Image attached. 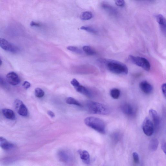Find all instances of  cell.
I'll return each mask as SVG.
<instances>
[{
    "mask_svg": "<svg viewBox=\"0 0 166 166\" xmlns=\"http://www.w3.org/2000/svg\"><path fill=\"white\" fill-rule=\"evenodd\" d=\"M97 62L105 66L107 69L113 73L118 75L128 74V67L120 61L112 59H99Z\"/></svg>",
    "mask_w": 166,
    "mask_h": 166,
    "instance_id": "1",
    "label": "cell"
},
{
    "mask_svg": "<svg viewBox=\"0 0 166 166\" xmlns=\"http://www.w3.org/2000/svg\"><path fill=\"white\" fill-rule=\"evenodd\" d=\"M85 125L89 127L102 134L106 133V125L104 121L100 118L95 117L86 118L84 121Z\"/></svg>",
    "mask_w": 166,
    "mask_h": 166,
    "instance_id": "2",
    "label": "cell"
},
{
    "mask_svg": "<svg viewBox=\"0 0 166 166\" xmlns=\"http://www.w3.org/2000/svg\"><path fill=\"white\" fill-rule=\"evenodd\" d=\"M87 109L90 113L100 115H107L110 110L107 106L102 103L89 101L86 104Z\"/></svg>",
    "mask_w": 166,
    "mask_h": 166,
    "instance_id": "3",
    "label": "cell"
},
{
    "mask_svg": "<svg viewBox=\"0 0 166 166\" xmlns=\"http://www.w3.org/2000/svg\"><path fill=\"white\" fill-rule=\"evenodd\" d=\"M129 59L137 66L141 67L144 70L149 71L150 70L151 65L147 59L141 57L129 55Z\"/></svg>",
    "mask_w": 166,
    "mask_h": 166,
    "instance_id": "4",
    "label": "cell"
},
{
    "mask_svg": "<svg viewBox=\"0 0 166 166\" xmlns=\"http://www.w3.org/2000/svg\"><path fill=\"white\" fill-rule=\"evenodd\" d=\"M71 83L77 92L82 93L89 98H91L93 96L92 92L85 87L81 85L76 79H73Z\"/></svg>",
    "mask_w": 166,
    "mask_h": 166,
    "instance_id": "5",
    "label": "cell"
},
{
    "mask_svg": "<svg viewBox=\"0 0 166 166\" xmlns=\"http://www.w3.org/2000/svg\"><path fill=\"white\" fill-rule=\"evenodd\" d=\"M0 47L5 51L13 53H17L19 51L17 46L2 38H0Z\"/></svg>",
    "mask_w": 166,
    "mask_h": 166,
    "instance_id": "6",
    "label": "cell"
},
{
    "mask_svg": "<svg viewBox=\"0 0 166 166\" xmlns=\"http://www.w3.org/2000/svg\"><path fill=\"white\" fill-rule=\"evenodd\" d=\"M142 129L144 134L147 136H150L153 134L155 129L152 121L149 118L146 117L144 119Z\"/></svg>",
    "mask_w": 166,
    "mask_h": 166,
    "instance_id": "7",
    "label": "cell"
},
{
    "mask_svg": "<svg viewBox=\"0 0 166 166\" xmlns=\"http://www.w3.org/2000/svg\"><path fill=\"white\" fill-rule=\"evenodd\" d=\"M14 104L18 114L23 117L27 116L28 113V109L22 101L16 99L14 101Z\"/></svg>",
    "mask_w": 166,
    "mask_h": 166,
    "instance_id": "8",
    "label": "cell"
},
{
    "mask_svg": "<svg viewBox=\"0 0 166 166\" xmlns=\"http://www.w3.org/2000/svg\"><path fill=\"white\" fill-rule=\"evenodd\" d=\"M121 108L123 112L128 116L132 117L135 114L134 108L130 104L125 103L122 104Z\"/></svg>",
    "mask_w": 166,
    "mask_h": 166,
    "instance_id": "9",
    "label": "cell"
},
{
    "mask_svg": "<svg viewBox=\"0 0 166 166\" xmlns=\"http://www.w3.org/2000/svg\"><path fill=\"white\" fill-rule=\"evenodd\" d=\"M7 82L11 85L13 86L19 84L20 79L18 76L14 72H11L7 74L6 75Z\"/></svg>",
    "mask_w": 166,
    "mask_h": 166,
    "instance_id": "10",
    "label": "cell"
},
{
    "mask_svg": "<svg viewBox=\"0 0 166 166\" xmlns=\"http://www.w3.org/2000/svg\"><path fill=\"white\" fill-rule=\"evenodd\" d=\"M139 87L141 90L146 94H150L153 91V87L150 83L143 81L140 83Z\"/></svg>",
    "mask_w": 166,
    "mask_h": 166,
    "instance_id": "11",
    "label": "cell"
},
{
    "mask_svg": "<svg viewBox=\"0 0 166 166\" xmlns=\"http://www.w3.org/2000/svg\"><path fill=\"white\" fill-rule=\"evenodd\" d=\"M149 114L152 119L154 129L157 128L160 123V119L157 112L153 109H151L149 111Z\"/></svg>",
    "mask_w": 166,
    "mask_h": 166,
    "instance_id": "12",
    "label": "cell"
},
{
    "mask_svg": "<svg viewBox=\"0 0 166 166\" xmlns=\"http://www.w3.org/2000/svg\"><path fill=\"white\" fill-rule=\"evenodd\" d=\"M13 144L8 141L3 137H0V147L5 150H8L12 148Z\"/></svg>",
    "mask_w": 166,
    "mask_h": 166,
    "instance_id": "13",
    "label": "cell"
},
{
    "mask_svg": "<svg viewBox=\"0 0 166 166\" xmlns=\"http://www.w3.org/2000/svg\"><path fill=\"white\" fill-rule=\"evenodd\" d=\"M156 18L157 23L160 25L162 31L165 34L166 23L165 18L162 14H158Z\"/></svg>",
    "mask_w": 166,
    "mask_h": 166,
    "instance_id": "14",
    "label": "cell"
},
{
    "mask_svg": "<svg viewBox=\"0 0 166 166\" xmlns=\"http://www.w3.org/2000/svg\"><path fill=\"white\" fill-rule=\"evenodd\" d=\"M78 152L80 154L81 158L84 163L86 164H89L90 163V156L87 151L79 150Z\"/></svg>",
    "mask_w": 166,
    "mask_h": 166,
    "instance_id": "15",
    "label": "cell"
},
{
    "mask_svg": "<svg viewBox=\"0 0 166 166\" xmlns=\"http://www.w3.org/2000/svg\"><path fill=\"white\" fill-rule=\"evenodd\" d=\"M2 113L7 118L11 120H14L16 119V115L14 112L11 109H2Z\"/></svg>",
    "mask_w": 166,
    "mask_h": 166,
    "instance_id": "16",
    "label": "cell"
},
{
    "mask_svg": "<svg viewBox=\"0 0 166 166\" xmlns=\"http://www.w3.org/2000/svg\"><path fill=\"white\" fill-rule=\"evenodd\" d=\"M67 151L62 150L59 151L58 153L59 157L61 161L64 162H67L70 159V156Z\"/></svg>",
    "mask_w": 166,
    "mask_h": 166,
    "instance_id": "17",
    "label": "cell"
},
{
    "mask_svg": "<svg viewBox=\"0 0 166 166\" xmlns=\"http://www.w3.org/2000/svg\"><path fill=\"white\" fill-rule=\"evenodd\" d=\"M110 95L113 98L117 99L120 98V90L116 88L112 89L110 91Z\"/></svg>",
    "mask_w": 166,
    "mask_h": 166,
    "instance_id": "18",
    "label": "cell"
},
{
    "mask_svg": "<svg viewBox=\"0 0 166 166\" xmlns=\"http://www.w3.org/2000/svg\"><path fill=\"white\" fill-rule=\"evenodd\" d=\"M159 145V142L157 139H154L151 140L150 142L149 145L150 150L152 151L156 150Z\"/></svg>",
    "mask_w": 166,
    "mask_h": 166,
    "instance_id": "19",
    "label": "cell"
},
{
    "mask_svg": "<svg viewBox=\"0 0 166 166\" xmlns=\"http://www.w3.org/2000/svg\"><path fill=\"white\" fill-rule=\"evenodd\" d=\"M83 49L86 54L92 56L95 55L96 52L91 47L89 46H84L83 47Z\"/></svg>",
    "mask_w": 166,
    "mask_h": 166,
    "instance_id": "20",
    "label": "cell"
},
{
    "mask_svg": "<svg viewBox=\"0 0 166 166\" xmlns=\"http://www.w3.org/2000/svg\"><path fill=\"white\" fill-rule=\"evenodd\" d=\"M67 103L70 104H73L78 107H82L81 104L77 100L71 97H68L66 99Z\"/></svg>",
    "mask_w": 166,
    "mask_h": 166,
    "instance_id": "21",
    "label": "cell"
},
{
    "mask_svg": "<svg viewBox=\"0 0 166 166\" xmlns=\"http://www.w3.org/2000/svg\"><path fill=\"white\" fill-rule=\"evenodd\" d=\"M103 8L111 14L115 15L117 13L116 10H115L112 7L107 4H103L102 5Z\"/></svg>",
    "mask_w": 166,
    "mask_h": 166,
    "instance_id": "22",
    "label": "cell"
},
{
    "mask_svg": "<svg viewBox=\"0 0 166 166\" xmlns=\"http://www.w3.org/2000/svg\"><path fill=\"white\" fill-rule=\"evenodd\" d=\"M93 17L92 12H85L81 14L80 18L83 20H88L91 19Z\"/></svg>",
    "mask_w": 166,
    "mask_h": 166,
    "instance_id": "23",
    "label": "cell"
},
{
    "mask_svg": "<svg viewBox=\"0 0 166 166\" xmlns=\"http://www.w3.org/2000/svg\"><path fill=\"white\" fill-rule=\"evenodd\" d=\"M35 95L38 98H40L44 96L45 92L41 88H37L35 90Z\"/></svg>",
    "mask_w": 166,
    "mask_h": 166,
    "instance_id": "24",
    "label": "cell"
},
{
    "mask_svg": "<svg viewBox=\"0 0 166 166\" xmlns=\"http://www.w3.org/2000/svg\"><path fill=\"white\" fill-rule=\"evenodd\" d=\"M68 50L70 51L75 52L78 54H81L82 53V51L80 49L77 47L73 46H69L67 47V48Z\"/></svg>",
    "mask_w": 166,
    "mask_h": 166,
    "instance_id": "25",
    "label": "cell"
},
{
    "mask_svg": "<svg viewBox=\"0 0 166 166\" xmlns=\"http://www.w3.org/2000/svg\"><path fill=\"white\" fill-rule=\"evenodd\" d=\"M80 29L94 34H96L97 32V31L95 29L91 27L84 26L82 27Z\"/></svg>",
    "mask_w": 166,
    "mask_h": 166,
    "instance_id": "26",
    "label": "cell"
},
{
    "mask_svg": "<svg viewBox=\"0 0 166 166\" xmlns=\"http://www.w3.org/2000/svg\"><path fill=\"white\" fill-rule=\"evenodd\" d=\"M133 160L135 163L138 164L139 162V157L138 154L136 152L133 154Z\"/></svg>",
    "mask_w": 166,
    "mask_h": 166,
    "instance_id": "27",
    "label": "cell"
},
{
    "mask_svg": "<svg viewBox=\"0 0 166 166\" xmlns=\"http://www.w3.org/2000/svg\"><path fill=\"white\" fill-rule=\"evenodd\" d=\"M115 4L117 6L123 7L125 6V1L123 0H118L115 1Z\"/></svg>",
    "mask_w": 166,
    "mask_h": 166,
    "instance_id": "28",
    "label": "cell"
},
{
    "mask_svg": "<svg viewBox=\"0 0 166 166\" xmlns=\"http://www.w3.org/2000/svg\"><path fill=\"white\" fill-rule=\"evenodd\" d=\"M30 26L32 27H40L41 24L40 23L32 21L30 23Z\"/></svg>",
    "mask_w": 166,
    "mask_h": 166,
    "instance_id": "29",
    "label": "cell"
},
{
    "mask_svg": "<svg viewBox=\"0 0 166 166\" xmlns=\"http://www.w3.org/2000/svg\"><path fill=\"white\" fill-rule=\"evenodd\" d=\"M24 88L26 89H28L30 87L31 84L28 81H25L23 84Z\"/></svg>",
    "mask_w": 166,
    "mask_h": 166,
    "instance_id": "30",
    "label": "cell"
},
{
    "mask_svg": "<svg viewBox=\"0 0 166 166\" xmlns=\"http://www.w3.org/2000/svg\"><path fill=\"white\" fill-rule=\"evenodd\" d=\"M165 83H164L162 85L161 89L162 92H163V94L165 98L166 97V85Z\"/></svg>",
    "mask_w": 166,
    "mask_h": 166,
    "instance_id": "31",
    "label": "cell"
},
{
    "mask_svg": "<svg viewBox=\"0 0 166 166\" xmlns=\"http://www.w3.org/2000/svg\"><path fill=\"white\" fill-rule=\"evenodd\" d=\"M0 85L3 87H5L6 86V82L4 79L1 76H0Z\"/></svg>",
    "mask_w": 166,
    "mask_h": 166,
    "instance_id": "32",
    "label": "cell"
},
{
    "mask_svg": "<svg viewBox=\"0 0 166 166\" xmlns=\"http://www.w3.org/2000/svg\"><path fill=\"white\" fill-rule=\"evenodd\" d=\"M48 114L50 117L52 118H54L55 117V115L54 113L51 111L49 110L48 112Z\"/></svg>",
    "mask_w": 166,
    "mask_h": 166,
    "instance_id": "33",
    "label": "cell"
},
{
    "mask_svg": "<svg viewBox=\"0 0 166 166\" xmlns=\"http://www.w3.org/2000/svg\"><path fill=\"white\" fill-rule=\"evenodd\" d=\"M162 149L163 150L165 154H166V143L165 142L163 143L162 144Z\"/></svg>",
    "mask_w": 166,
    "mask_h": 166,
    "instance_id": "34",
    "label": "cell"
},
{
    "mask_svg": "<svg viewBox=\"0 0 166 166\" xmlns=\"http://www.w3.org/2000/svg\"><path fill=\"white\" fill-rule=\"evenodd\" d=\"M2 62L1 59H0V66H1L2 64Z\"/></svg>",
    "mask_w": 166,
    "mask_h": 166,
    "instance_id": "35",
    "label": "cell"
}]
</instances>
